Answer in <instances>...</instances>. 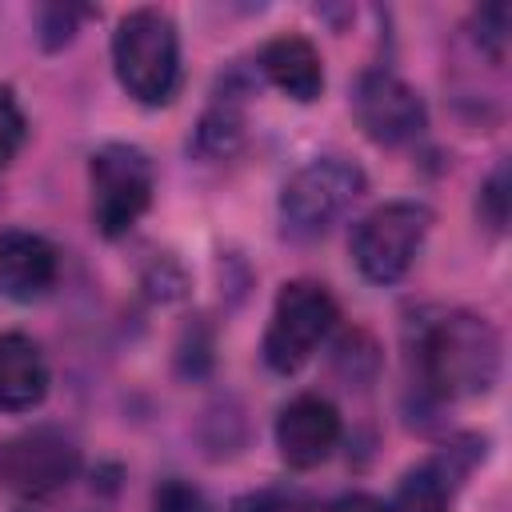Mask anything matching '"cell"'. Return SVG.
Segmentation results:
<instances>
[{"instance_id":"1","label":"cell","mask_w":512,"mask_h":512,"mask_svg":"<svg viewBox=\"0 0 512 512\" xmlns=\"http://www.w3.org/2000/svg\"><path fill=\"white\" fill-rule=\"evenodd\" d=\"M416 376L436 400L484 396L500 376V332L464 308L416 324Z\"/></svg>"},{"instance_id":"10","label":"cell","mask_w":512,"mask_h":512,"mask_svg":"<svg viewBox=\"0 0 512 512\" xmlns=\"http://www.w3.org/2000/svg\"><path fill=\"white\" fill-rule=\"evenodd\" d=\"M480 456H484V444L476 448V440H468V444H452V448L436 452L432 460L416 464L412 472H404L388 512H448L468 468Z\"/></svg>"},{"instance_id":"6","label":"cell","mask_w":512,"mask_h":512,"mask_svg":"<svg viewBox=\"0 0 512 512\" xmlns=\"http://www.w3.org/2000/svg\"><path fill=\"white\" fill-rule=\"evenodd\" d=\"M92 220L100 236H124L152 204V160L136 144H104L88 164Z\"/></svg>"},{"instance_id":"17","label":"cell","mask_w":512,"mask_h":512,"mask_svg":"<svg viewBox=\"0 0 512 512\" xmlns=\"http://www.w3.org/2000/svg\"><path fill=\"white\" fill-rule=\"evenodd\" d=\"M24 136H28V120L16 104V96L8 88H0V168L16 160V152L24 148Z\"/></svg>"},{"instance_id":"3","label":"cell","mask_w":512,"mask_h":512,"mask_svg":"<svg viewBox=\"0 0 512 512\" xmlns=\"http://www.w3.org/2000/svg\"><path fill=\"white\" fill-rule=\"evenodd\" d=\"M368 180L364 172L344 156H316L304 168H296L280 192V220L284 232L296 240L324 236L360 196Z\"/></svg>"},{"instance_id":"18","label":"cell","mask_w":512,"mask_h":512,"mask_svg":"<svg viewBox=\"0 0 512 512\" xmlns=\"http://www.w3.org/2000/svg\"><path fill=\"white\" fill-rule=\"evenodd\" d=\"M80 20H84V8H68V4L40 8V40H44V48H60V44H68Z\"/></svg>"},{"instance_id":"5","label":"cell","mask_w":512,"mask_h":512,"mask_svg":"<svg viewBox=\"0 0 512 512\" xmlns=\"http://www.w3.org/2000/svg\"><path fill=\"white\" fill-rule=\"evenodd\" d=\"M432 228V212L416 200H392L372 208L356 232H352V260L372 284H396L416 252L424 248V236Z\"/></svg>"},{"instance_id":"19","label":"cell","mask_w":512,"mask_h":512,"mask_svg":"<svg viewBox=\"0 0 512 512\" xmlns=\"http://www.w3.org/2000/svg\"><path fill=\"white\" fill-rule=\"evenodd\" d=\"M232 512H304V500L288 488H256L236 496Z\"/></svg>"},{"instance_id":"14","label":"cell","mask_w":512,"mask_h":512,"mask_svg":"<svg viewBox=\"0 0 512 512\" xmlns=\"http://www.w3.org/2000/svg\"><path fill=\"white\" fill-rule=\"evenodd\" d=\"M240 132H244V120L236 108H212L200 128H196V148L208 152V156H228L236 144H240Z\"/></svg>"},{"instance_id":"13","label":"cell","mask_w":512,"mask_h":512,"mask_svg":"<svg viewBox=\"0 0 512 512\" xmlns=\"http://www.w3.org/2000/svg\"><path fill=\"white\" fill-rule=\"evenodd\" d=\"M260 68L264 76L292 100L308 104L324 92V64H320V52L312 48V40L304 36H276L264 44L260 52Z\"/></svg>"},{"instance_id":"7","label":"cell","mask_w":512,"mask_h":512,"mask_svg":"<svg viewBox=\"0 0 512 512\" xmlns=\"http://www.w3.org/2000/svg\"><path fill=\"white\" fill-rule=\"evenodd\" d=\"M80 472V448L60 428H32L0 448V484L24 500L60 492Z\"/></svg>"},{"instance_id":"11","label":"cell","mask_w":512,"mask_h":512,"mask_svg":"<svg viewBox=\"0 0 512 512\" xmlns=\"http://www.w3.org/2000/svg\"><path fill=\"white\" fill-rule=\"evenodd\" d=\"M56 276H60V256L44 236L24 228L0 232V292L8 300L32 304L52 292Z\"/></svg>"},{"instance_id":"20","label":"cell","mask_w":512,"mask_h":512,"mask_svg":"<svg viewBox=\"0 0 512 512\" xmlns=\"http://www.w3.org/2000/svg\"><path fill=\"white\" fill-rule=\"evenodd\" d=\"M480 208H484L488 224L500 232L504 220H508V164H500V168L484 180V188H480Z\"/></svg>"},{"instance_id":"2","label":"cell","mask_w":512,"mask_h":512,"mask_svg":"<svg viewBox=\"0 0 512 512\" xmlns=\"http://www.w3.org/2000/svg\"><path fill=\"white\" fill-rule=\"evenodd\" d=\"M112 64L124 92L140 104H168L180 84V36L168 12L136 8L112 32Z\"/></svg>"},{"instance_id":"9","label":"cell","mask_w":512,"mask_h":512,"mask_svg":"<svg viewBox=\"0 0 512 512\" xmlns=\"http://www.w3.org/2000/svg\"><path fill=\"white\" fill-rule=\"evenodd\" d=\"M340 444V412L332 400L304 392L296 400H288L276 416V448L284 456L288 468H316L332 456V448Z\"/></svg>"},{"instance_id":"15","label":"cell","mask_w":512,"mask_h":512,"mask_svg":"<svg viewBox=\"0 0 512 512\" xmlns=\"http://www.w3.org/2000/svg\"><path fill=\"white\" fill-rule=\"evenodd\" d=\"M476 44H480V52H488L492 56V64H504V56H508V28H512V12H508V4H484L480 12H476Z\"/></svg>"},{"instance_id":"4","label":"cell","mask_w":512,"mask_h":512,"mask_svg":"<svg viewBox=\"0 0 512 512\" xmlns=\"http://www.w3.org/2000/svg\"><path fill=\"white\" fill-rule=\"evenodd\" d=\"M336 320H340V308L324 284L288 280L272 304V320L264 332V364L280 376L304 368L308 356L328 340Z\"/></svg>"},{"instance_id":"8","label":"cell","mask_w":512,"mask_h":512,"mask_svg":"<svg viewBox=\"0 0 512 512\" xmlns=\"http://www.w3.org/2000/svg\"><path fill=\"white\" fill-rule=\"evenodd\" d=\"M352 112L376 144H408L428 128L424 96L392 72H364L352 92Z\"/></svg>"},{"instance_id":"12","label":"cell","mask_w":512,"mask_h":512,"mask_svg":"<svg viewBox=\"0 0 512 512\" xmlns=\"http://www.w3.org/2000/svg\"><path fill=\"white\" fill-rule=\"evenodd\" d=\"M48 392V364L44 352L24 332L0 336V408L4 412H28Z\"/></svg>"},{"instance_id":"21","label":"cell","mask_w":512,"mask_h":512,"mask_svg":"<svg viewBox=\"0 0 512 512\" xmlns=\"http://www.w3.org/2000/svg\"><path fill=\"white\" fill-rule=\"evenodd\" d=\"M328 512H388V504L376 500L372 492H348V496H340Z\"/></svg>"},{"instance_id":"16","label":"cell","mask_w":512,"mask_h":512,"mask_svg":"<svg viewBox=\"0 0 512 512\" xmlns=\"http://www.w3.org/2000/svg\"><path fill=\"white\" fill-rule=\"evenodd\" d=\"M152 512H212V504H208V496H204L196 484L172 476V480L156 484V492H152Z\"/></svg>"}]
</instances>
